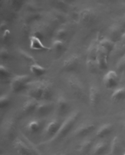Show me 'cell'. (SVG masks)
<instances>
[{
	"label": "cell",
	"mask_w": 125,
	"mask_h": 155,
	"mask_svg": "<svg viewBox=\"0 0 125 155\" xmlns=\"http://www.w3.org/2000/svg\"><path fill=\"white\" fill-rule=\"evenodd\" d=\"M79 116H80V113L78 111L73 112L71 114L66 118L64 123L61 124L60 128L58 129V131L54 138H51V140L52 141L59 140V139L65 138L68 134V133L71 131L72 128H74L76 122L78 121V119L79 118Z\"/></svg>",
	"instance_id": "6da1fadb"
},
{
	"label": "cell",
	"mask_w": 125,
	"mask_h": 155,
	"mask_svg": "<svg viewBox=\"0 0 125 155\" xmlns=\"http://www.w3.org/2000/svg\"><path fill=\"white\" fill-rule=\"evenodd\" d=\"M30 84V77L27 74L16 75L12 78L10 82L11 90L14 94H17L28 88V86Z\"/></svg>",
	"instance_id": "7a4b0ae2"
},
{
	"label": "cell",
	"mask_w": 125,
	"mask_h": 155,
	"mask_svg": "<svg viewBox=\"0 0 125 155\" xmlns=\"http://www.w3.org/2000/svg\"><path fill=\"white\" fill-rule=\"evenodd\" d=\"M68 84L69 89L71 90L72 94L74 95L76 98L79 100H81V101L86 100L87 97L85 94L84 88L78 78L74 77L69 78L68 79Z\"/></svg>",
	"instance_id": "3957f363"
},
{
	"label": "cell",
	"mask_w": 125,
	"mask_h": 155,
	"mask_svg": "<svg viewBox=\"0 0 125 155\" xmlns=\"http://www.w3.org/2000/svg\"><path fill=\"white\" fill-rule=\"evenodd\" d=\"M96 19H97V14L93 8H87L79 13V21L84 26L87 27L91 26L92 24H94Z\"/></svg>",
	"instance_id": "277c9868"
},
{
	"label": "cell",
	"mask_w": 125,
	"mask_h": 155,
	"mask_svg": "<svg viewBox=\"0 0 125 155\" xmlns=\"http://www.w3.org/2000/svg\"><path fill=\"white\" fill-rule=\"evenodd\" d=\"M80 57L78 54H72L70 57L66 58L63 64V69L66 72H74L79 68Z\"/></svg>",
	"instance_id": "5b68a950"
},
{
	"label": "cell",
	"mask_w": 125,
	"mask_h": 155,
	"mask_svg": "<svg viewBox=\"0 0 125 155\" xmlns=\"http://www.w3.org/2000/svg\"><path fill=\"white\" fill-rule=\"evenodd\" d=\"M30 88H28V94L31 98H34L37 101H42V97H43V93H44V88L45 83L43 82H36L33 84H29Z\"/></svg>",
	"instance_id": "8992f818"
},
{
	"label": "cell",
	"mask_w": 125,
	"mask_h": 155,
	"mask_svg": "<svg viewBox=\"0 0 125 155\" xmlns=\"http://www.w3.org/2000/svg\"><path fill=\"white\" fill-rule=\"evenodd\" d=\"M103 83L105 88L108 89H114L117 88L118 84V75L117 72L110 70L106 73L103 78Z\"/></svg>",
	"instance_id": "52a82bcc"
},
{
	"label": "cell",
	"mask_w": 125,
	"mask_h": 155,
	"mask_svg": "<svg viewBox=\"0 0 125 155\" xmlns=\"http://www.w3.org/2000/svg\"><path fill=\"white\" fill-rule=\"evenodd\" d=\"M124 34L125 30L120 25L113 24L109 28V39L113 43L122 40L124 37Z\"/></svg>",
	"instance_id": "ba28073f"
},
{
	"label": "cell",
	"mask_w": 125,
	"mask_h": 155,
	"mask_svg": "<svg viewBox=\"0 0 125 155\" xmlns=\"http://www.w3.org/2000/svg\"><path fill=\"white\" fill-rule=\"evenodd\" d=\"M54 108V104L52 101H44L43 103H38L35 114L39 117L47 116L53 111Z\"/></svg>",
	"instance_id": "9c48e42d"
},
{
	"label": "cell",
	"mask_w": 125,
	"mask_h": 155,
	"mask_svg": "<svg viewBox=\"0 0 125 155\" xmlns=\"http://www.w3.org/2000/svg\"><path fill=\"white\" fill-rule=\"evenodd\" d=\"M29 39V48L32 50L34 51H49L50 48L47 47L46 45H44L42 43V39L40 38L37 37L35 35H30V37L28 38Z\"/></svg>",
	"instance_id": "30bf717a"
},
{
	"label": "cell",
	"mask_w": 125,
	"mask_h": 155,
	"mask_svg": "<svg viewBox=\"0 0 125 155\" xmlns=\"http://www.w3.org/2000/svg\"><path fill=\"white\" fill-rule=\"evenodd\" d=\"M108 54L98 45V56H97V64L99 70H105L108 68Z\"/></svg>",
	"instance_id": "8fae6325"
},
{
	"label": "cell",
	"mask_w": 125,
	"mask_h": 155,
	"mask_svg": "<svg viewBox=\"0 0 125 155\" xmlns=\"http://www.w3.org/2000/svg\"><path fill=\"white\" fill-rule=\"evenodd\" d=\"M95 129V125L91 123H86L80 125L75 131V135L78 138H84L90 134Z\"/></svg>",
	"instance_id": "7c38bea8"
},
{
	"label": "cell",
	"mask_w": 125,
	"mask_h": 155,
	"mask_svg": "<svg viewBox=\"0 0 125 155\" xmlns=\"http://www.w3.org/2000/svg\"><path fill=\"white\" fill-rule=\"evenodd\" d=\"M14 147L19 155H34L29 147L19 138H16L14 142Z\"/></svg>",
	"instance_id": "4fadbf2b"
},
{
	"label": "cell",
	"mask_w": 125,
	"mask_h": 155,
	"mask_svg": "<svg viewBox=\"0 0 125 155\" xmlns=\"http://www.w3.org/2000/svg\"><path fill=\"white\" fill-rule=\"evenodd\" d=\"M61 123L57 119H53L52 121H50L45 127L44 129V133L48 137H51V138H53L56 135V134L58 131V129L60 128Z\"/></svg>",
	"instance_id": "5bb4252c"
},
{
	"label": "cell",
	"mask_w": 125,
	"mask_h": 155,
	"mask_svg": "<svg viewBox=\"0 0 125 155\" xmlns=\"http://www.w3.org/2000/svg\"><path fill=\"white\" fill-rule=\"evenodd\" d=\"M99 98H100V94L98 88L95 85H91L88 90V101L90 105L93 107H96L99 102Z\"/></svg>",
	"instance_id": "9a60e30c"
},
{
	"label": "cell",
	"mask_w": 125,
	"mask_h": 155,
	"mask_svg": "<svg viewBox=\"0 0 125 155\" xmlns=\"http://www.w3.org/2000/svg\"><path fill=\"white\" fill-rule=\"evenodd\" d=\"M38 105V101L34 98L28 99L24 103V104L22 107V114L25 116L32 114L33 113H35Z\"/></svg>",
	"instance_id": "2e32d148"
},
{
	"label": "cell",
	"mask_w": 125,
	"mask_h": 155,
	"mask_svg": "<svg viewBox=\"0 0 125 155\" xmlns=\"http://www.w3.org/2000/svg\"><path fill=\"white\" fill-rule=\"evenodd\" d=\"M98 43L99 40L98 38L92 42L88 49V56H87V61L90 62H97V56H98Z\"/></svg>",
	"instance_id": "e0dca14e"
},
{
	"label": "cell",
	"mask_w": 125,
	"mask_h": 155,
	"mask_svg": "<svg viewBox=\"0 0 125 155\" xmlns=\"http://www.w3.org/2000/svg\"><path fill=\"white\" fill-rule=\"evenodd\" d=\"M108 144L107 142L101 141L95 143L93 146L90 153L92 155H106L108 151Z\"/></svg>",
	"instance_id": "ac0fdd59"
},
{
	"label": "cell",
	"mask_w": 125,
	"mask_h": 155,
	"mask_svg": "<svg viewBox=\"0 0 125 155\" xmlns=\"http://www.w3.org/2000/svg\"><path fill=\"white\" fill-rule=\"evenodd\" d=\"M56 107H57L58 114L60 115V116L64 115L68 110V107H69L67 98L64 97V96H59L57 100Z\"/></svg>",
	"instance_id": "d6986e66"
},
{
	"label": "cell",
	"mask_w": 125,
	"mask_h": 155,
	"mask_svg": "<svg viewBox=\"0 0 125 155\" xmlns=\"http://www.w3.org/2000/svg\"><path fill=\"white\" fill-rule=\"evenodd\" d=\"M113 125L111 124H105L98 128V131L96 133V136L98 138H103L107 137L113 132Z\"/></svg>",
	"instance_id": "ffe728a7"
},
{
	"label": "cell",
	"mask_w": 125,
	"mask_h": 155,
	"mask_svg": "<svg viewBox=\"0 0 125 155\" xmlns=\"http://www.w3.org/2000/svg\"><path fill=\"white\" fill-rule=\"evenodd\" d=\"M99 47H101L104 50L107 52V54L109 55L112 51L113 50L114 48L115 43H113V41L110 40L109 38H103L101 40H99L98 43Z\"/></svg>",
	"instance_id": "44dd1931"
},
{
	"label": "cell",
	"mask_w": 125,
	"mask_h": 155,
	"mask_svg": "<svg viewBox=\"0 0 125 155\" xmlns=\"http://www.w3.org/2000/svg\"><path fill=\"white\" fill-rule=\"evenodd\" d=\"M29 70H30L31 74H34L36 77H41L46 73V68L38 63H34V64L29 65Z\"/></svg>",
	"instance_id": "7402d4cb"
},
{
	"label": "cell",
	"mask_w": 125,
	"mask_h": 155,
	"mask_svg": "<svg viewBox=\"0 0 125 155\" xmlns=\"http://www.w3.org/2000/svg\"><path fill=\"white\" fill-rule=\"evenodd\" d=\"M53 49L55 52V54H58V56H61L66 50V45H65L64 41L55 39L53 42Z\"/></svg>",
	"instance_id": "603a6c76"
},
{
	"label": "cell",
	"mask_w": 125,
	"mask_h": 155,
	"mask_svg": "<svg viewBox=\"0 0 125 155\" xmlns=\"http://www.w3.org/2000/svg\"><path fill=\"white\" fill-rule=\"evenodd\" d=\"M11 72L9 71V69L6 68L4 65L1 64L0 65V78H1V80L2 81H4V83L6 82H9L10 84L11 80L13 77L11 76Z\"/></svg>",
	"instance_id": "cb8c5ba5"
},
{
	"label": "cell",
	"mask_w": 125,
	"mask_h": 155,
	"mask_svg": "<svg viewBox=\"0 0 125 155\" xmlns=\"http://www.w3.org/2000/svg\"><path fill=\"white\" fill-rule=\"evenodd\" d=\"M125 98V87H121L115 89L113 94H112L111 99L113 102L122 101Z\"/></svg>",
	"instance_id": "d4e9b609"
},
{
	"label": "cell",
	"mask_w": 125,
	"mask_h": 155,
	"mask_svg": "<svg viewBox=\"0 0 125 155\" xmlns=\"http://www.w3.org/2000/svg\"><path fill=\"white\" fill-rule=\"evenodd\" d=\"M121 151V143L118 137H115L110 145V153L112 155L118 154Z\"/></svg>",
	"instance_id": "484cf974"
},
{
	"label": "cell",
	"mask_w": 125,
	"mask_h": 155,
	"mask_svg": "<svg viewBox=\"0 0 125 155\" xmlns=\"http://www.w3.org/2000/svg\"><path fill=\"white\" fill-rule=\"evenodd\" d=\"M94 146V143L93 140L91 139H86L84 141H83L81 144H80V151L83 153H89L91 151L92 148Z\"/></svg>",
	"instance_id": "4316f807"
},
{
	"label": "cell",
	"mask_w": 125,
	"mask_h": 155,
	"mask_svg": "<svg viewBox=\"0 0 125 155\" xmlns=\"http://www.w3.org/2000/svg\"><path fill=\"white\" fill-rule=\"evenodd\" d=\"M41 128V124L38 120L37 119H34V120H32V121H29V123L28 124L27 128L28 130L31 133H37Z\"/></svg>",
	"instance_id": "83f0119b"
},
{
	"label": "cell",
	"mask_w": 125,
	"mask_h": 155,
	"mask_svg": "<svg viewBox=\"0 0 125 155\" xmlns=\"http://www.w3.org/2000/svg\"><path fill=\"white\" fill-rule=\"evenodd\" d=\"M51 98H52V90H51L50 86L45 83L43 97H42V101H50Z\"/></svg>",
	"instance_id": "f1b7e54d"
},
{
	"label": "cell",
	"mask_w": 125,
	"mask_h": 155,
	"mask_svg": "<svg viewBox=\"0 0 125 155\" xmlns=\"http://www.w3.org/2000/svg\"><path fill=\"white\" fill-rule=\"evenodd\" d=\"M68 37V31L64 28H61L56 33V39L61 41H65Z\"/></svg>",
	"instance_id": "f546056e"
},
{
	"label": "cell",
	"mask_w": 125,
	"mask_h": 155,
	"mask_svg": "<svg viewBox=\"0 0 125 155\" xmlns=\"http://www.w3.org/2000/svg\"><path fill=\"white\" fill-rule=\"evenodd\" d=\"M11 100L9 96L7 94H2L0 97V108H6L10 104Z\"/></svg>",
	"instance_id": "4dcf8cb0"
},
{
	"label": "cell",
	"mask_w": 125,
	"mask_h": 155,
	"mask_svg": "<svg viewBox=\"0 0 125 155\" xmlns=\"http://www.w3.org/2000/svg\"><path fill=\"white\" fill-rule=\"evenodd\" d=\"M19 54H20L21 57L24 58V60L26 62V63H28V64H33L34 63H36V61L34 59V58H33L31 55L28 54L27 52H24L23 50H19Z\"/></svg>",
	"instance_id": "1f68e13d"
},
{
	"label": "cell",
	"mask_w": 125,
	"mask_h": 155,
	"mask_svg": "<svg viewBox=\"0 0 125 155\" xmlns=\"http://www.w3.org/2000/svg\"><path fill=\"white\" fill-rule=\"evenodd\" d=\"M116 68L118 72H124L125 71V54H123L119 59H118V63L116 64Z\"/></svg>",
	"instance_id": "d6a6232c"
},
{
	"label": "cell",
	"mask_w": 125,
	"mask_h": 155,
	"mask_svg": "<svg viewBox=\"0 0 125 155\" xmlns=\"http://www.w3.org/2000/svg\"><path fill=\"white\" fill-rule=\"evenodd\" d=\"M30 25L25 21L21 25V33L24 36H28V38H29L30 37Z\"/></svg>",
	"instance_id": "836d02e7"
},
{
	"label": "cell",
	"mask_w": 125,
	"mask_h": 155,
	"mask_svg": "<svg viewBox=\"0 0 125 155\" xmlns=\"http://www.w3.org/2000/svg\"><path fill=\"white\" fill-rule=\"evenodd\" d=\"M11 38V31L9 29L5 30L3 33H1V41L4 44H8Z\"/></svg>",
	"instance_id": "e575fe53"
},
{
	"label": "cell",
	"mask_w": 125,
	"mask_h": 155,
	"mask_svg": "<svg viewBox=\"0 0 125 155\" xmlns=\"http://www.w3.org/2000/svg\"><path fill=\"white\" fill-rule=\"evenodd\" d=\"M0 57L2 60H7L10 58V53L6 48H1L0 50Z\"/></svg>",
	"instance_id": "d590c367"
},
{
	"label": "cell",
	"mask_w": 125,
	"mask_h": 155,
	"mask_svg": "<svg viewBox=\"0 0 125 155\" xmlns=\"http://www.w3.org/2000/svg\"><path fill=\"white\" fill-rule=\"evenodd\" d=\"M41 15L38 13H36V14H30L28 15V17L26 19V22H27L28 24H29V23H33V22H35V21H38L40 19Z\"/></svg>",
	"instance_id": "8d00e7d4"
},
{
	"label": "cell",
	"mask_w": 125,
	"mask_h": 155,
	"mask_svg": "<svg viewBox=\"0 0 125 155\" xmlns=\"http://www.w3.org/2000/svg\"><path fill=\"white\" fill-rule=\"evenodd\" d=\"M14 123L13 121H9V123H8V124L6 125V128L4 129V131L6 133V134L8 136H9L13 134V132L14 131Z\"/></svg>",
	"instance_id": "74e56055"
},
{
	"label": "cell",
	"mask_w": 125,
	"mask_h": 155,
	"mask_svg": "<svg viewBox=\"0 0 125 155\" xmlns=\"http://www.w3.org/2000/svg\"><path fill=\"white\" fill-rule=\"evenodd\" d=\"M12 2V8H13V9L16 11H18L22 7V5H23V3H22V1H11Z\"/></svg>",
	"instance_id": "f35d334b"
},
{
	"label": "cell",
	"mask_w": 125,
	"mask_h": 155,
	"mask_svg": "<svg viewBox=\"0 0 125 155\" xmlns=\"http://www.w3.org/2000/svg\"><path fill=\"white\" fill-rule=\"evenodd\" d=\"M0 28H1V33H3L5 30H7L8 29V24L6 21H2V23H1V25H0Z\"/></svg>",
	"instance_id": "ab89813d"
},
{
	"label": "cell",
	"mask_w": 125,
	"mask_h": 155,
	"mask_svg": "<svg viewBox=\"0 0 125 155\" xmlns=\"http://www.w3.org/2000/svg\"><path fill=\"white\" fill-rule=\"evenodd\" d=\"M122 48H123V52L125 54V43L123 44V47H122Z\"/></svg>",
	"instance_id": "60d3db41"
},
{
	"label": "cell",
	"mask_w": 125,
	"mask_h": 155,
	"mask_svg": "<svg viewBox=\"0 0 125 155\" xmlns=\"http://www.w3.org/2000/svg\"><path fill=\"white\" fill-rule=\"evenodd\" d=\"M123 131L125 132V123L123 124Z\"/></svg>",
	"instance_id": "b9f144b4"
},
{
	"label": "cell",
	"mask_w": 125,
	"mask_h": 155,
	"mask_svg": "<svg viewBox=\"0 0 125 155\" xmlns=\"http://www.w3.org/2000/svg\"><path fill=\"white\" fill-rule=\"evenodd\" d=\"M123 22H124V24H125V14H124V16H123Z\"/></svg>",
	"instance_id": "7bdbcfd3"
},
{
	"label": "cell",
	"mask_w": 125,
	"mask_h": 155,
	"mask_svg": "<svg viewBox=\"0 0 125 155\" xmlns=\"http://www.w3.org/2000/svg\"><path fill=\"white\" fill-rule=\"evenodd\" d=\"M58 155H65V154H58Z\"/></svg>",
	"instance_id": "ee69618b"
},
{
	"label": "cell",
	"mask_w": 125,
	"mask_h": 155,
	"mask_svg": "<svg viewBox=\"0 0 125 155\" xmlns=\"http://www.w3.org/2000/svg\"><path fill=\"white\" fill-rule=\"evenodd\" d=\"M123 155H125V153H123Z\"/></svg>",
	"instance_id": "f6af8a7d"
},
{
	"label": "cell",
	"mask_w": 125,
	"mask_h": 155,
	"mask_svg": "<svg viewBox=\"0 0 125 155\" xmlns=\"http://www.w3.org/2000/svg\"><path fill=\"white\" fill-rule=\"evenodd\" d=\"M123 38H125V34H124V37H123Z\"/></svg>",
	"instance_id": "bcb514c9"
},
{
	"label": "cell",
	"mask_w": 125,
	"mask_h": 155,
	"mask_svg": "<svg viewBox=\"0 0 125 155\" xmlns=\"http://www.w3.org/2000/svg\"><path fill=\"white\" fill-rule=\"evenodd\" d=\"M106 155H107V154H106Z\"/></svg>",
	"instance_id": "7dc6e473"
}]
</instances>
